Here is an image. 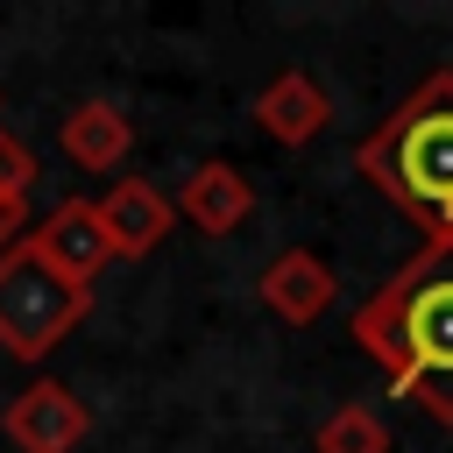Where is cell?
Here are the masks:
<instances>
[{"label": "cell", "mask_w": 453, "mask_h": 453, "mask_svg": "<svg viewBox=\"0 0 453 453\" xmlns=\"http://www.w3.org/2000/svg\"><path fill=\"white\" fill-rule=\"evenodd\" d=\"M354 170L403 219H418L425 241L453 234V71H425L396 99V113L361 134Z\"/></svg>", "instance_id": "obj_2"}, {"label": "cell", "mask_w": 453, "mask_h": 453, "mask_svg": "<svg viewBox=\"0 0 453 453\" xmlns=\"http://www.w3.org/2000/svg\"><path fill=\"white\" fill-rule=\"evenodd\" d=\"M333 290H340V283H333V269H326L311 248H283V255L262 269V283H255L262 311L283 319V326H311V319H326Z\"/></svg>", "instance_id": "obj_6"}, {"label": "cell", "mask_w": 453, "mask_h": 453, "mask_svg": "<svg viewBox=\"0 0 453 453\" xmlns=\"http://www.w3.org/2000/svg\"><path fill=\"white\" fill-rule=\"evenodd\" d=\"M326 120H333V99H326V85H319L311 71H283V78H269L262 99H255V127H262L269 142H283V149L319 142Z\"/></svg>", "instance_id": "obj_7"}, {"label": "cell", "mask_w": 453, "mask_h": 453, "mask_svg": "<svg viewBox=\"0 0 453 453\" xmlns=\"http://www.w3.org/2000/svg\"><path fill=\"white\" fill-rule=\"evenodd\" d=\"M106 234H113V262H142L163 234H170V198L149 177H113V191L99 198Z\"/></svg>", "instance_id": "obj_8"}, {"label": "cell", "mask_w": 453, "mask_h": 453, "mask_svg": "<svg viewBox=\"0 0 453 453\" xmlns=\"http://www.w3.org/2000/svg\"><path fill=\"white\" fill-rule=\"evenodd\" d=\"M7 439H14V453H78L85 446V432H92V411H85V396L71 389V382H50V375H35L14 403H7Z\"/></svg>", "instance_id": "obj_5"}, {"label": "cell", "mask_w": 453, "mask_h": 453, "mask_svg": "<svg viewBox=\"0 0 453 453\" xmlns=\"http://www.w3.org/2000/svg\"><path fill=\"white\" fill-rule=\"evenodd\" d=\"M35 149L21 142V134H7L0 127V198H14V205H28V191H35Z\"/></svg>", "instance_id": "obj_12"}, {"label": "cell", "mask_w": 453, "mask_h": 453, "mask_svg": "<svg viewBox=\"0 0 453 453\" xmlns=\"http://www.w3.org/2000/svg\"><path fill=\"white\" fill-rule=\"evenodd\" d=\"M64 156L78 163V170H120L127 163V149H134V120H127V106H113V99H85V106H71L64 113Z\"/></svg>", "instance_id": "obj_10"}, {"label": "cell", "mask_w": 453, "mask_h": 453, "mask_svg": "<svg viewBox=\"0 0 453 453\" xmlns=\"http://www.w3.org/2000/svg\"><path fill=\"white\" fill-rule=\"evenodd\" d=\"M21 248H28L35 262H50L57 276H71V283H92V276L113 262V234H106L99 198H64L57 212H42V219L21 234Z\"/></svg>", "instance_id": "obj_4"}, {"label": "cell", "mask_w": 453, "mask_h": 453, "mask_svg": "<svg viewBox=\"0 0 453 453\" xmlns=\"http://www.w3.org/2000/svg\"><path fill=\"white\" fill-rule=\"evenodd\" d=\"M85 311H92V283L57 276L28 248H7L0 255V354H14V361L35 368Z\"/></svg>", "instance_id": "obj_3"}, {"label": "cell", "mask_w": 453, "mask_h": 453, "mask_svg": "<svg viewBox=\"0 0 453 453\" xmlns=\"http://www.w3.org/2000/svg\"><path fill=\"white\" fill-rule=\"evenodd\" d=\"M177 212L198 226V234H234L248 212H255V184L234 170V163H198L191 177H184V191H177Z\"/></svg>", "instance_id": "obj_9"}, {"label": "cell", "mask_w": 453, "mask_h": 453, "mask_svg": "<svg viewBox=\"0 0 453 453\" xmlns=\"http://www.w3.org/2000/svg\"><path fill=\"white\" fill-rule=\"evenodd\" d=\"M354 347L432 425H453V234L396 262L347 319Z\"/></svg>", "instance_id": "obj_1"}, {"label": "cell", "mask_w": 453, "mask_h": 453, "mask_svg": "<svg viewBox=\"0 0 453 453\" xmlns=\"http://www.w3.org/2000/svg\"><path fill=\"white\" fill-rule=\"evenodd\" d=\"M319 453H389V425L368 403H340L319 425Z\"/></svg>", "instance_id": "obj_11"}, {"label": "cell", "mask_w": 453, "mask_h": 453, "mask_svg": "<svg viewBox=\"0 0 453 453\" xmlns=\"http://www.w3.org/2000/svg\"><path fill=\"white\" fill-rule=\"evenodd\" d=\"M35 219H28V205H14V198H0V255L7 248H21V234H28Z\"/></svg>", "instance_id": "obj_13"}]
</instances>
